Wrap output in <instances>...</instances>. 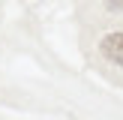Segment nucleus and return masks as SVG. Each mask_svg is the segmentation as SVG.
I'll use <instances>...</instances> for the list:
<instances>
[{"mask_svg":"<svg viewBox=\"0 0 123 120\" xmlns=\"http://www.w3.org/2000/svg\"><path fill=\"white\" fill-rule=\"evenodd\" d=\"M105 6L111 12H123V0H105Z\"/></svg>","mask_w":123,"mask_h":120,"instance_id":"nucleus-2","label":"nucleus"},{"mask_svg":"<svg viewBox=\"0 0 123 120\" xmlns=\"http://www.w3.org/2000/svg\"><path fill=\"white\" fill-rule=\"evenodd\" d=\"M99 48H102V54H105L108 60H114V63L123 66V33H111V36H105Z\"/></svg>","mask_w":123,"mask_h":120,"instance_id":"nucleus-1","label":"nucleus"}]
</instances>
